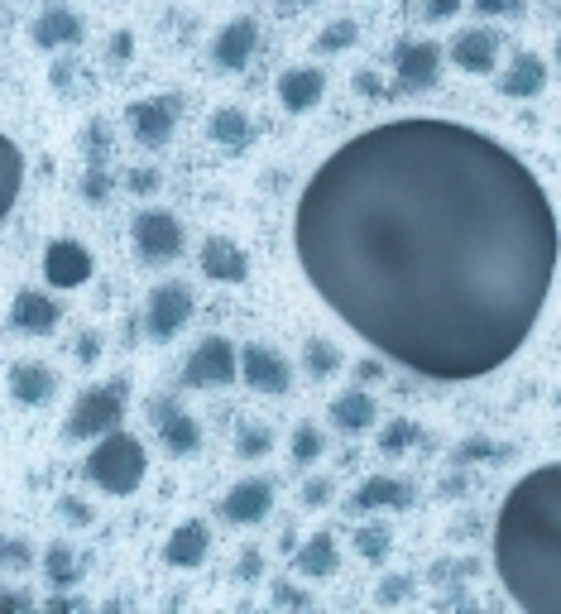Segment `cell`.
<instances>
[{
    "mask_svg": "<svg viewBox=\"0 0 561 614\" xmlns=\"http://www.w3.org/2000/svg\"><path fill=\"white\" fill-rule=\"evenodd\" d=\"M293 250L326 308L394 365L480 380L518 356L557 274L533 168L456 120L360 130L308 178Z\"/></svg>",
    "mask_w": 561,
    "mask_h": 614,
    "instance_id": "1",
    "label": "cell"
},
{
    "mask_svg": "<svg viewBox=\"0 0 561 614\" xmlns=\"http://www.w3.org/2000/svg\"><path fill=\"white\" fill-rule=\"evenodd\" d=\"M494 571L528 614H561V461L538 466L499 504Z\"/></svg>",
    "mask_w": 561,
    "mask_h": 614,
    "instance_id": "2",
    "label": "cell"
},
{
    "mask_svg": "<svg viewBox=\"0 0 561 614\" xmlns=\"http://www.w3.org/2000/svg\"><path fill=\"white\" fill-rule=\"evenodd\" d=\"M144 471H150L144 442L135 432H120V428L96 437V447L87 456V480L96 490H106V495H135L144 485Z\"/></svg>",
    "mask_w": 561,
    "mask_h": 614,
    "instance_id": "3",
    "label": "cell"
},
{
    "mask_svg": "<svg viewBox=\"0 0 561 614\" xmlns=\"http://www.w3.org/2000/svg\"><path fill=\"white\" fill-rule=\"evenodd\" d=\"M120 423H126V380H111V384H96V389H87L72 404L63 432L72 442H87V437H106Z\"/></svg>",
    "mask_w": 561,
    "mask_h": 614,
    "instance_id": "4",
    "label": "cell"
},
{
    "mask_svg": "<svg viewBox=\"0 0 561 614\" xmlns=\"http://www.w3.org/2000/svg\"><path fill=\"white\" fill-rule=\"evenodd\" d=\"M192 317V288L188 284H158L150 293V308H144V332L154 336V341H168V336H178L188 327Z\"/></svg>",
    "mask_w": 561,
    "mask_h": 614,
    "instance_id": "5",
    "label": "cell"
},
{
    "mask_svg": "<svg viewBox=\"0 0 561 614\" xmlns=\"http://www.w3.org/2000/svg\"><path fill=\"white\" fill-rule=\"evenodd\" d=\"M130 231H135L140 260L168 264V260L182 255V226H178V216H168V212H140Z\"/></svg>",
    "mask_w": 561,
    "mask_h": 614,
    "instance_id": "6",
    "label": "cell"
},
{
    "mask_svg": "<svg viewBox=\"0 0 561 614\" xmlns=\"http://www.w3.org/2000/svg\"><path fill=\"white\" fill-rule=\"evenodd\" d=\"M236 380V346L226 336H206V341L192 351L188 370H182V384L192 389H216V384H230Z\"/></svg>",
    "mask_w": 561,
    "mask_h": 614,
    "instance_id": "7",
    "label": "cell"
},
{
    "mask_svg": "<svg viewBox=\"0 0 561 614\" xmlns=\"http://www.w3.org/2000/svg\"><path fill=\"white\" fill-rule=\"evenodd\" d=\"M240 375H246V384L254 394H270V399H278V394H288L293 389V370H288V360L274 351V346H264V341H254L246 346V356H240Z\"/></svg>",
    "mask_w": 561,
    "mask_h": 614,
    "instance_id": "8",
    "label": "cell"
},
{
    "mask_svg": "<svg viewBox=\"0 0 561 614\" xmlns=\"http://www.w3.org/2000/svg\"><path fill=\"white\" fill-rule=\"evenodd\" d=\"M394 72L404 92H432L437 77H442V48L432 39H408L394 58Z\"/></svg>",
    "mask_w": 561,
    "mask_h": 614,
    "instance_id": "9",
    "label": "cell"
},
{
    "mask_svg": "<svg viewBox=\"0 0 561 614\" xmlns=\"http://www.w3.org/2000/svg\"><path fill=\"white\" fill-rule=\"evenodd\" d=\"M270 509H274V480H264V475H250L240 485H230L222 499L226 523H260Z\"/></svg>",
    "mask_w": 561,
    "mask_h": 614,
    "instance_id": "10",
    "label": "cell"
},
{
    "mask_svg": "<svg viewBox=\"0 0 561 614\" xmlns=\"http://www.w3.org/2000/svg\"><path fill=\"white\" fill-rule=\"evenodd\" d=\"M44 279L53 288H82L92 279V255L77 240H53L44 250Z\"/></svg>",
    "mask_w": 561,
    "mask_h": 614,
    "instance_id": "11",
    "label": "cell"
},
{
    "mask_svg": "<svg viewBox=\"0 0 561 614\" xmlns=\"http://www.w3.org/2000/svg\"><path fill=\"white\" fill-rule=\"evenodd\" d=\"M198 264H202L206 279H216V284H246V274H250L246 250H240L236 240H226V236H212V240H206Z\"/></svg>",
    "mask_w": 561,
    "mask_h": 614,
    "instance_id": "12",
    "label": "cell"
},
{
    "mask_svg": "<svg viewBox=\"0 0 561 614\" xmlns=\"http://www.w3.org/2000/svg\"><path fill=\"white\" fill-rule=\"evenodd\" d=\"M451 63H456L461 72H475V77L494 72V63H499V34L494 29H466V34H456V44H451Z\"/></svg>",
    "mask_w": 561,
    "mask_h": 614,
    "instance_id": "13",
    "label": "cell"
},
{
    "mask_svg": "<svg viewBox=\"0 0 561 614\" xmlns=\"http://www.w3.org/2000/svg\"><path fill=\"white\" fill-rule=\"evenodd\" d=\"M254 44H260V29H254V20H230L216 29V39H212V58L222 68H246L250 63V53H254Z\"/></svg>",
    "mask_w": 561,
    "mask_h": 614,
    "instance_id": "14",
    "label": "cell"
},
{
    "mask_svg": "<svg viewBox=\"0 0 561 614\" xmlns=\"http://www.w3.org/2000/svg\"><path fill=\"white\" fill-rule=\"evenodd\" d=\"M206 547H212V528H206L202 519H188V523H178L174 533H168L164 562L168 567H202Z\"/></svg>",
    "mask_w": 561,
    "mask_h": 614,
    "instance_id": "15",
    "label": "cell"
},
{
    "mask_svg": "<svg viewBox=\"0 0 561 614\" xmlns=\"http://www.w3.org/2000/svg\"><path fill=\"white\" fill-rule=\"evenodd\" d=\"M174 101H135L130 106V130H135V140L144 149H158V144H168L174 135Z\"/></svg>",
    "mask_w": 561,
    "mask_h": 614,
    "instance_id": "16",
    "label": "cell"
},
{
    "mask_svg": "<svg viewBox=\"0 0 561 614\" xmlns=\"http://www.w3.org/2000/svg\"><path fill=\"white\" fill-rule=\"evenodd\" d=\"M322 92H326L322 68H288L284 77H278V101H284L293 116L312 111V106L322 101Z\"/></svg>",
    "mask_w": 561,
    "mask_h": 614,
    "instance_id": "17",
    "label": "cell"
},
{
    "mask_svg": "<svg viewBox=\"0 0 561 614\" xmlns=\"http://www.w3.org/2000/svg\"><path fill=\"white\" fill-rule=\"evenodd\" d=\"M53 389H58V375L44 365V360H20V365H10V394H15L20 404L39 408V404L53 399Z\"/></svg>",
    "mask_w": 561,
    "mask_h": 614,
    "instance_id": "18",
    "label": "cell"
},
{
    "mask_svg": "<svg viewBox=\"0 0 561 614\" xmlns=\"http://www.w3.org/2000/svg\"><path fill=\"white\" fill-rule=\"evenodd\" d=\"M34 48H68L82 39V15H72L68 5H48L39 20L29 24Z\"/></svg>",
    "mask_w": 561,
    "mask_h": 614,
    "instance_id": "19",
    "label": "cell"
},
{
    "mask_svg": "<svg viewBox=\"0 0 561 614\" xmlns=\"http://www.w3.org/2000/svg\"><path fill=\"white\" fill-rule=\"evenodd\" d=\"M58 317H63V308H58L48 293H34V288L15 293V308H10V322H15L20 332H34V336L53 332V327H58Z\"/></svg>",
    "mask_w": 561,
    "mask_h": 614,
    "instance_id": "20",
    "label": "cell"
},
{
    "mask_svg": "<svg viewBox=\"0 0 561 614\" xmlns=\"http://www.w3.org/2000/svg\"><path fill=\"white\" fill-rule=\"evenodd\" d=\"M350 504H356V509H408L413 490L404 485V480H394V475H370L356 495H350Z\"/></svg>",
    "mask_w": 561,
    "mask_h": 614,
    "instance_id": "21",
    "label": "cell"
},
{
    "mask_svg": "<svg viewBox=\"0 0 561 614\" xmlns=\"http://www.w3.org/2000/svg\"><path fill=\"white\" fill-rule=\"evenodd\" d=\"M542 87H547V63L538 53H518L504 68V77H499V92L504 96H538Z\"/></svg>",
    "mask_w": 561,
    "mask_h": 614,
    "instance_id": "22",
    "label": "cell"
},
{
    "mask_svg": "<svg viewBox=\"0 0 561 614\" xmlns=\"http://www.w3.org/2000/svg\"><path fill=\"white\" fill-rule=\"evenodd\" d=\"M374 418H380V408H374V399L365 389H346L332 399V423L341 432H365L374 428Z\"/></svg>",
    "mask_w": 561,
    "mask_h": 614,
    "instance_id": "23",
    "label": "cell"
},
{
    "mask_svg": "<svg viewBox=\"0 0 561 614\" xmlns=\"http://www.w3.org/2000/svg\"><path fill=\"white\" fill-rule=\"evenodd\" d=\"M158 442H164L174 456H192L202 447V428L192 413H178V408H168L164 418H158Z\"/></svg>",
    "mask_w": 561,
    "mask_h": 614,
    "instance_id": "24",
    "label": "cell"
},
{
    "mask_svg": "<svg viewBox=\"0 0 561 614\" xmlns=\"http://www.w3.org/2000/svg\"><path fill=\"white\" fill-rule=\"evenodd\" d=\"M293 571L312 576V581H326V576L336 571V543H332V533H312L308 543L298 547V557H293Z\"/></svg>",
    "mask_w": 561,
    "mask_h": 614,
    "instance_id": "25",
    "label": "cell"
},
{
    "mask_svg": "<svg viewBox=\"0 0 561 614\" xmlns=\"http://www.w3.org/2000/svg\"><path fill=\"white\" fill-rule=\"evenodd\" d=\"M20 188H24V154L10 135H0V221H5L10 207H15Z\"/></svg>",
    "mask_w": 561,
    "mask_h": 614,
    "instance_id": "26",
    "label": "cell"
},
{
    "mask_svg": "<svg viewBox=\"0 0 561 614\" xmlns=\"http://www.w3.org/2000/svg\"><path fill=\"white\" fill-rule=\"evenodd\" d=\"M44 576L58 586V591H68V586L77 581V576H82V557L72 552V543H63V538H58V543L44 552Z\"/></svg>",
    "mask_w": 561,
    "mask_h": 614,
    "instance_id": "27",
    "label": "cell"
},
{
    "mask_svg": "<svg viewBox=\"0 0 561 614\" xmlns=\"http://www.w3.org/2000/svg\"><path fill=\"white\" fill-rule=\"evenodd\" d=\"M250 135V116L240 111V106H222V111L212 116V140L216 144H246Z\"/></svg>",
    "mask_w": 561,
    "mask_h": 614,
    "instance_id": "28",
    "label": "cell"
},
{
    "mask_svg": "<svg viewBox=\"0 0 561 614\" xmlns=\"http://www.w3.org/2000/svg\"><path fill=\"white\" fill-rule=\"evenodd\" d=\"M389 547H394V533H389L384 523H365L360 533H356V552H360L365 562H384Z\"/></svg>",
    "mask_w": 561,
    "mask_h": 614,
    "instance_id": "29",
    "label": "cell"
},
{
    "mask_svg": "<svg viewBox=\"0 0 561 614\" xmlns=\"http://www.w3.org/2000/svg\"><path fill=\"white\" fill-rule=\"evenodd\" d=\"M413 442H418V423H408V418H394V423L380 432V452H389V456L408 452Z\"/></svg>",
    "mask_w": 561,
    "mask_h": 614,
    "instance_id": "30",
    "label": "cell"
},
{
    "mask_svg": "<svg viewBox=\"0 0 561 614\" xmlns=\"http://www.w3.org/2000/svg\"><path fill=\"white\" fill-rule=\"evenodd\" d=\"M302 356H308V370L312 375H332V370L341 365V351L332 341H322V336H312L308 346H302Z\"/></svg>",
    "mask_w": 561,
    "mask_h": 614,
    "instance_id": "31",
    "label": "cell"
},
{
    "mask_svg": "<svg viewBox=\"0 0 561 614\" xmlns=\"http://www.w3.org/2000/svg\"><path fill=\"white\" fill-rule=\"evenodd\" d=\"M360 39V29H356V20H332L322 29V39H317V48H322V53H341V48H350Z\"/></svg>",
    "mask_w": 561,
    "mask_h": 614,
    "instance_id": "32",
    "label": "cell"
},
{
    "mask_svg": "<svg viewBox=\"0 0 561 614\" xmlns=\"http://www.w3.org/2000/svg\"><path fill=\"white\" fill-rule=\"evenodd\" d=\"M322 456V432H317L312 423H298V432H293V461L308 466Z\"/></svg>",
    "mask_w": 561,
    "mask_h": 614,
    "instance_id": "33",
    "label": "cell"
},
{
    "mask_svg": "<svg viewBox=\"0 0 561 614\" xmlns=\"http://www.w3.org/2000/svg\"><path fill=\"white\" fill-rule=\"evenodd\" d=\"M270 447H274V432L264 423H250L246 432H240V456H246V461H254V456H270Z\"/></svg>",
    "mask_w": 561,
    "mask_h": 614,
    "instance_id": "34",
    "label": "cell"
},
{
    "mask_svg": "<svg viewBox=\"0 0 561 614\" xmlns=\"http://www.w3.org/2000/svg\"><path fill=\"white\" fill-rule=\"evenodd\" d=\"M82 192H87V202H102L106 192H111V173H102V168H92V173L82 178Z\"/></svg>",
    "mask_w": 561,
    "mask_h": 614,
    "instance_id": "35",
    "label": "cell"
},
{
    "mask_svg": "<svg viewBox=\"0 0 561 614\" xmlns=\"http://www.w3.org/2000/svg\"><path fill=\"white\" fill-rule=\"evenodd\" d=\"M326 499H332V480H308V485H302V504H308V509H322Z\"/></svg>",
    "mask_w": 561,
    "mask_h": 614,
    "instance_id": "36",
    "label": "cell"
},
{
    "mask_svg": "<svg viewBox=\"0 0 561 614\" xmlns=\"http://www.w3.org/2000/svg\"><path fill=\"white\" fill-rule=\"evenodd\" d=\"M470 5L480 10V15H514L518 0H470Z\"/></svg>",
    "mask_w": 561,
    "mask_h": 614,
    "instance_id": "37",
    "label": "cell"
},
{
    "mask_svg": "<svg viewBox=\"0 0 561 614\" xmlns=\"http://www.w3.org/2000/svg\"><path fill=\"white\" fill-rule=\"evenodd\" d=\"M422 10H427V20H451L461 10V0H427Z\"/></svg>",
    "mask_w": 561,
    "mask_h": 614,
    "instance_id": "38",
    "label": "cell"
},
{
    "mask_svg": "<svg viewBox=\"0 0 561 614\" xmlns=\"http://www.w3.org/2000/svg\"><path fill=\"white\" fill-rule=\"evenodd\" d=\"M456 456H461V461H470V456H504V447H490V442H466Z\"/></svg>",
    "mask_w": 561,
    "mask_h": 614,
    "instance_id": "39",
    "label": "cell"
},
{
    "mask_svg": "<svg viewBox=\"0 0 561 614\" xmlns=\"http://www.w3.org/2000/svg\"><path fill=\"white\" fill-rule=\"evenodd\" d=\"M63 519H72V523H92V509H87V504H77V499H63Z\"/></svg>",
    "mask_w": 561,
    "mask_h": 614,
    "instance_id": "40",
    "label": "cell"
},
{
    "mask_svg": "<svg viewBox=\"0 0 561 614\" xmlns=\"http://www.w3.org/2000/svg\"><path fill=\"white\" fill-rule=\"evenodd\" d=\"M254 576H260V552H246L240 557V581H254Z\"/></svg>",
    "mask_w": 561,
    "mask_h": 614,
    "instance_id": "41",
    "label": "cell"
},
{
    "mask_svg": "<svg viewBox=\"0 0 561 614\" xmlns=\"http://www.w3.org/2000/svg\"><path fill=\"white\" fill-rule=\"evenodd\" d=\"M29 600H24L20 591H0V614H10V610H24Z\"/></svg>",
    "mask_w": 561,
    "mask_h": 614,
    "instance_id": "42",
    "label": "cell"
},
{
    "mask_svg": "<svg viewBox=\"0 0 561 614\" xmlns=\"http://www.w3.org/2000/svg\"><path fill=\"white\" fill-rule=\"evenodd\" d=\"M356 92H365V96H380V82H374V72H356Z\"/></svg>",
    "mask_w": 561,
    "mask_h": 614,
    "instance_id": "43",
    "label": "cell"
},
{
    "mask_svg": "<svg viewBox=\"0 0 561 614\" xmlns=\"http://www.w3.org/2000/svg\"><path fill=\"white\" fill-rule=\"evenodd\" d=\"M0 557H5V562H29V552L15 547V543H0Z\"/></svg>",
    "mask_w": 561,
    "mask_h": 614,
    "instance_id": "44",
    "label": "cell"
},
{
    "mask_svg": "<svg viewBox=\"0 0 561 614\" xmlns=\"http://www.w3.org/2000/svg\"><path fill=\"white\" fill-rule=\"evenodd\" d=\"M96 351H102V346H96V336H82V346H77V356H82V360H96Z\"/></svg>",
    "mask_w": 561,
    "mask_h": 614,
    "instance_id": "45",
    "label": "cell"
},
{
    "mask_svg": "<svg viewBox=\"0 0 561 614\" xmlns=\"http://www.w3.org/2000/svg\"><path fill=\"white\" fill-rule=\"evenodd\" d=\"M130 183H135V188H158V173H144V168H140V173L130 178Z\"/></svg>",
    "mask_w": 561,
    "mask_h": 614,
    "instance_id": "46",
    "label": "cell"
},
{
    "mask_svg": "<svg viewBox=\"0 0 561 614\" xmlns=\"http://www.w3.org/2000/svg\"><path fill=\"white\" fill-rule=\"evenodd\" d=\"M278 600H293V605H308V595H298V591H288V586H278Z\"/></svg>",
    "mask_w": 561,
    "mask_h": 614,
    "instance_id": "47",
    "label": "cell"
},
{
    "mask_svg": "<svg viewBox=\"0 0 561 614\" xmlns=\"http://www.w3.org/2000/svg\"><path fill=\"white\" fill-rule=\"evenodd\" d=\"M284 5H312V0H284Z\"/></svg>",
    "mask_w": 561,
    "mask_h": 614,
    "instance_id": "48",
    "label": "cell"
},
{
    "mask_svg": "<svg viewBox=\"0 0 561 614\" xmlns=\"http://www.w3.org/2000/svg\"><path fill=\"white\" fill-rule=\"evenodd\" d=\"M557 63H561V39H557Z\"/></svg>",
    "mask_w": 561,
    "mask_h": 614,
    "instance_id": "49",
    "label": "cell"
}]
</instances>
